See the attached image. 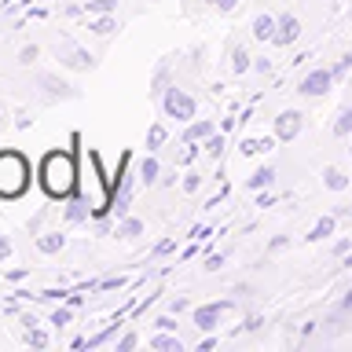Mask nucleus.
Returning a JSON list of instances; mask_svg holds the SVG:
<instances>
[{
  "mask_svg": "<svg viewBox=\"0 0 352 352\" xmlns=\"http://www.w3.org/2000/svg\"><path fill=\"white\" fill-rule=\"evenodd\" d=\"M140 231H143V224H140V220H125V224H121V235H125V239L140 235Z\"/></svg>",
  "mask_w": 352,
  "mask_h": 352,
  "instance_id": "nucleus-23",
  "label": "nucleus"
},
{
  "mask_svg": "<svg viewBox=\"0 0 352 352\" xmlns=\"http://www.w3.org/2000/svg\"><path fill=\"white\" fill-rule=\"evenodd\" d=\"M151 345H154V349H176V352L184 349V345H180V338H165V334H162V338H154Z\"/></svg>",
  "mask_w": 352,
  "mask_h": 352,
  "instance_id": "nucleus-22",
  "label": "nucleus"
},
{
  "mask_svg": "<svg viewBox=\"0 0 352 352\" xmlns=\"http://www.w3.org/2000/svg\"><path fill=\"white\" fill-rule=\"evenodd\" d=\"M349 213H352V206H349Z\"/></svg>",
  "mask_w": 352,
  "mask_h": 352,
  "instance_id": "nucleus-33",
  "label": "nucleus"
},
{
  "mask_svg": "<svg viewBox=\"0 0 352 352\" xmlns=\"http://www.w3.org/2000/svg\"><path fill=\"white\" fill-rule=\"evenodd\" d=\"M209 132H213V125H209V121H195L191 129H187V143H195V140H202V136H209Z\"/></svg>",
  "mask_w": 352,
  "mask_h": 352,
  "instance_id": "nucleus-14",
  "label": "nucleus"
},
{
  "mask_svg": "<svg viewBox=\"0 0 352 352\" xmlns=\"http://www.w3.org/2000/svg\"><path fill=\"white\" fill-rule=\"evenodd\" d=\"M52 323L55 327H66V323H70V308H59V312L52 316Z\"/></svg>",
  "mask_w": 352,
  "mask_h": 352,
  "instance_id": "nucleus-27",
  "label": "nucleus"
},
{
  "mask_svg": "<svg viewBox=\"0 0 352 352\" xmlns=\"http://www.w3.org/2000/svg\"><path fill=\"white\" fill-rule=\"evenodd\" d=\"M268 147H272L268 140H250V143H246V147H242V151H246V154H253V151H268Z\"/></svg>",
  "mask_w": 352,
  "mask_h": 352,
  "instance_id": "nucleus-25",
  "label": "nucleus"
},
{
  "mask_svg": "<svg viewBox=\"0 0 352 352\" xmlns=\"http://www.w3.org/2000/svg\"><path fill=\"white\" fill-rule=\"evenodd\" d=\"M301 114H297V110H283L279 114V121H275V132H279V140H294L297 132H301Z\"/></svg>",
  "mask_w": 352,
  "mask_h": 352,
  "instance_id": "nucleus-6",
  "label": "nucleus"
},
{
  "mask_svg": "<svg viewBox=\"0 0 352 352\" xmlns=\"http://www.w3.org/2000/svg\"><path fill=\"white\" fill-rule=\"evenodd\" d=\"M41 187L52 198H66L77 187V158L70 151H52L41 162Z\"/></svg>",
  "mask_w": 352,
  "mask_h": 352,
  "instance_id": "nucleus-1",
  "label": "nucleus"
},
{
  "mask_svg": "<svg viewBox=\"0 0 352 352\" xmlns=\"http://www.w3.org/2000/svg\"><path fill=\"white\" fill-rule=\"evenodd\" d=\"M0 125H4V114H0Z\"/></svg>",
  "mask_w": 352,
  "mask_h": 352,
  "instance_id": "nucleus-32",
  "label": "nucleus"
},
{
  "mask_svg": "<svg viewBox=\"0 0 352 352\" xmlns=\"http://www.w3.org/2000/svg\"><path fill=\"white\" fill-rule=\"evenodd\" d=\"M8 253H11V242H8L4 235H0V261H4V257H8Z\"/></svg>",
  "mask_w": 352,
  "mask_h": 352,
  "instance_id": "nucleus-30",
  "label": "nucleus"
},
{
  "mask_svg": "<svg viewBox=\"0 0 352 352\" xmlns=\"http://www.w3.org/2000/svg\"><path fill=\"white\" fill-rule=\"evenodd\" d=\"M231 66H235V74H242V70H246V52H242V48H235V63H231Z\"/></svg>",
  "mask_w": 352,
  "mask_h": 352,
  "instance_id": "nucleus-26",
  "label": "nucleus"
},
{
  "mask_svg": "<svg viewBox=\"0 0 352 352\" xmlns=\"http://www.w3.org/2000/svg\"><path fill=\"white\" fill-rule=\"evenodd\" d=\"M88 11H96V15H110V11H114V0H88Z\"/></svg>",
  "mask_w": 352,
  "mask_h": 352,
  "instance_id": "nucleus-21",
  "label": "nucleus"
},
{
  "mask_svg": "<svg viewBox=\"0 0 352 352\" xmlns=\"http://www.w3.org/2000/svg\"><path fill=\"white\" fill-rule=\"evenodd\" d=\"M352 132V107H341V114L334 121V136H349Z\"/></svg>",
  "mask_w": 352,
  "mask_h": 352,
  "instance_id": "nucleus-13",
  "label": "nucleus"
},
{
  "mask_svg": "<svg viewBox=\"0 0 352 352\" xmlns=\"http://www.w3.org/2000/svg\"><path fill=\"white\" fill-rule=\"evenodd\" d=\"M63 246H66L63 235H41V239H37V250H41V253H59Z\"/></svg>",
  "mask_w": 352,
  "mask_h": 352,
  "instance_id": "nucleus-12",
  "label": "nucleus"
},
{
  "mask_svg": "<svg viewBox=\"0 0 352 352\" xmlns=\"http://www.w3.org/2000/svg\"><path fill=\"white\" fill-rule=\"evenodd\" d=\"M224 308H228V305H209V308H198V312H195V323L202 327V330H213Z\"/></svg>",
  "mask_w": 352,
  "mask_h": 352,
  "instance_id": "nucleus-9",
  "label": "nucleus"
},
{
  "mask_svg": "<svg viewBox=\"0 0 352 352\" xmlns=\"http://www.w3.org/2000/svg\"><path fill=\"white\" fill-rule=\"evenodd\" d=\"M125 165H129V154H125V162H121V176H118V198H114L118 213H125L129 198H132V184H129V176H125Z\"/></svg>",
  "mask_w": 352,
  "mask_h": 352,
  "instance_id": "nucleus-7",
  "label": "nucleus"
},
{
  "mask_svg": "<svg viewBox=\"0 0 352 352\" xmlns=\"http://www.w3.org/2000/svg\"><path fill=\"white\" fill-rule=\"evenodd\" d=\"M253 37L272 41L275 37V19L272 15H257V19H253Z\"/></svg>",
  "mask_w": 352,
  "mask_h": 352,
  "instance_id": "nucleus-10",
  "label": "nucleus"
},
{
  "mask_svg": "<svg viewBox=\"0 0 352 352\" xmlns=\"http://www.w3.org/2000/svg\"><path fill=\"white\" fill-rule=\"evenodd\" d=\"M330 81H334V70H312L301 81V92L305 96H323V92H330Z\"/></svg>",
  "mask_w": 352,
  "mask_h": 352,
  "instance_id": "nucleus-5",
  "label": "nucleus"
},
{
  "mask_svg": "<svg viewBox=\"0 0 352 352\" xmlns=\"http://www.w3.org/2000/svg\"><path fill=\"white\" fill-rule=\"evenodd\" d=\"M88 213H92V206H88L85 198H77V202H70V209H66V217H70V220H85Z\"/></svg>",
  "mask_w": 352,
  "mask_h": 352,
  "instance_id": "nucleus-15",
  "label": "nucleus"
},
{
  "mask_svg": "<svg viewBox=\"0 0 352 352\" xmlns=\"http://www.w3.org/2000/svg\"><path fill=\"white\" fill-rule=\"evenodd\" d=\"M30 187V162L19 151H0V198H19Z\"/></svg>",
  "mask_w": 352,
  "mask_h": 352,
  "instance_id": "nucleus-3",
  "label": "nucleus"
},
{
  "mask_svg": "<svg viewBox=\"0 0 352 352\" xmlns=\"http://www.w3.org/2000/svg\"><path fill=\"white\" fill-rule=\"evenodd\" d=\"M272 180H275V169H261V173L250 176V187H268Z\"/></svg>",
  "mask_w": 352,
  "mask_h": 352,
  "instance_id": "nucleus-17",
  "label": "nucleus"
},
{
  "mask_svg": "<svg viewBox=\"0 0 352 352\" xmlns=\"http://www.w3.org/2000/svg\"><path fill=\"white\" fill-rule=\"evenodd\" d=\"M297 30H301V26H297V19H294V15H283V19H279V30H275L272 41H275V44H290V41L297 37Z\"/></svg>",
  "mask_w": 352,
  "mask_h": 352,
  "instance_id": "nucleus-8",
  "label": "nucleus"
},
{
  "mask_svg": "<svg viewBox=\"0 0 352 352\" xmlns=\"http://www.w3.org/2000/svg\"><path fill=\"white\" fill-rule=\"evenodd\" d=\"M77 184H81V198L88 206H92V213L96 217H103L110 206V184L103 180V173H99V154L96 151H88L81 154V169H77Z\"/></svg>",
  "mask_w": 352,
  "mask_h": 352,
  "instance_id": "nucleus-2",
  "label": "nucleus"
},
{
  "mask_svg": "<svg viewBox=\"0 0 352 352\" xmlns=\"http://www.w3.org/2000/svg\"><path fill=\"white\" fill-rule=\"evenodd\" d=\"M330 231H334V217H323V220L312 228V235H308V239H323V235H330Z\"/></svg>",
  "mask_w": 352,
  "mask_h": 352,
  "instance_id": "nucleus-18",
  "label": "nucleus"
},
{
  "mask_svg": "<svg viewBox=\"0 0 352 352\" xmlns=\"http://www.w3.org/2000/svg\"><path fill=\"white\" fill-rule=\"evenodd\" d=\"M132 345H136V334H129V338H121V341H118V349H121V352L132 349Z\"/></svg>",
  "mask_w": 352,
  "mask_h": 352,
  "instance_id": "nucleus-29",
  "label": "nucleus"
},
{
  "mask_svg": "<svg viewBox=\"0 0 352 352\" xmlns=\"http://www.w3.org/2000/svg\"><path fill=\"white\" fill-rule=\"evenodd\" d=\"M345 308H352V290H349V297H345Z\"/></svg>",
  "mask_w": 352,
  "mask_h": 352,
  "instance_id": "nucleus-31",
  "label": "nucleus"
},
{
  "mask_svg": "<svg viewBox=\"0 0 352 352\" xmlns=\"http://www.w3.org/2000/svg\"><path fill=\"white\" fill-rule=\"evenodd\" d=\"M209 4H213V8H220V11H231V8L239 4V0H209Z\"/></svg>",
  "mask_w": 352,
  "mask_h": 352,
  "instance_id": "nucleus-28",
  "label": "nucleus"
},
{
  "mask_svg": "<svg viewBox=\"0 0 352 352\" xmlns=\"http://www.w3.org/2000/svg\"><path fill=\"white\" fill-rule=\"evenodd\" d=\"M162 107H165V114L176 118V121H191L195 118V99L187 92H180V88H165Z\"/></svg>",
  "mask_w": 352,
  "mask_h": 352,
  "instance_id": "nucleus-4",
  "label": "nucleus"
},
{
  "mask_svg": "<svg viewBox=\"0 0 352 352\" xmlns=\"http://www.w3.org/2000/svg\"><path fill=\"white\" fill-rule=\"evenodd\" d=\"M345 184H349V180H345V176H341L338 169H327V187H330V191H341Z\"/></svg>",
  "mask_w": 352,
  "mask_h": 352,
  "instance_id": "nucleus-20",
  "label": "nucleus"
},
{
  "mask_svg": "<svg viewBox=\"0 0 352 352\" xmlns=\"http://www.w3.org/2000/svg\"><path fill=\"white\" fill-rule=\"evenodd\" d=\"M59 55H66V63H70V66H92V55H85L81 48H70V44L59 48Z\"/></svg>",
  "mask_w": 352,
  "mask_h": 352,
  "instance_id": "nucleus-11",
  "label": "nucleus"
},
{
  "mask_svg": "<svg viewBox=\"0 0 352 352\" xmlns=\"http://www.w3.org/2000/svg\"><path fill=\"white\" fill-rule=\"evenodd\" d=\"M140 180H143V184H154V180H158V162H154V158H147V162L140 165Z\"/></svg>",
  "mask_w": 352,
  "mask_h": 352,
  "instance_id": "nucleus-16",
  "label": "nucleus"
},
{
  "mask_svg": "<svg viewBox=\"0 0 352 352\" xmlns=\"http://www.w3.org/2000/svg\"><path fill=\"white\" fill-rule=\"evenodd\" d=\"M114 26H118V22L110 19V15H107V19H96V22H92V30L99 33V37H107V33H114Z\"/></svg>",
  "mask_w": 352,
  "mask_h": 352,
  "instance_id": "nucleus-19",
  "label": "nucleus"
},
{
  "mask_svg": "<svg viewBox=\"0 0 352 352\" xmlns=\"http://www.w3.org/2000/svg\"><path fill=\"white\" fill-rule=\"evenodd\" d=\"M162 140H165V129H162V125H154V129L147 132V147H158Z\"/></svg>",
  "mask_w": 352,
  "mask_h": 352,
  "instance_id": "nucleus-24",
  "label": "nucleus"
}]
</instances>
